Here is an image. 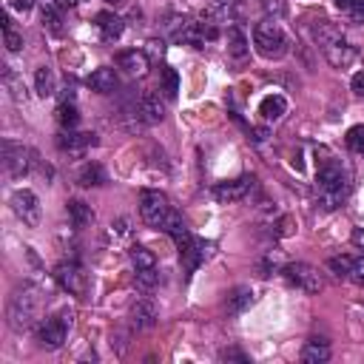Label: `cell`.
Wrapping results in <instances>:
<instances>
[{
  "mask_svg": "<svg viewBox=\"0 0 364 364\" xmlns=\"http://www.w3.org/2000/svg\"><path fill=\"white\" fill-rule=\"evenodd\" d=\"M350 191V174L341 163H324L316 177V205L322 211H336Z\"/></svg>",
  "mask_w": 364,
  "mask_h": 364,
  "instance_id": "obj_1",
  "label": "cell"
},
{
  "mask_svg": "<svg viewBox=\"0 0 364 364\" xmlns=\"http://www.w3.org/2000/svg\"><path fill=\"white\" fill-rule=\"evenodd\" d=\"M40 313H43V290L37 285H23L9 302V327L23 333L37 324Z\"/></svg>",
  "mask_w": 364,
  "mask_h": 364,
  "instance_id": "obj_2",
  "label": "cell"
},
{
  "mask_svg": "<svg viewBox=\"0 0 364 364\" xmlns=\"http://www.w3.org/2000/svg\"><path fill=\"white\" fill-rule=\"evenodd\" d=\"M254 46H257V52L265 60H279V57L288 54L290 43H288V35L279 26V20L276 18H265L262 23L254 26Z\"/></svg>",
  "mask_w": 364,
  "mask_h": 364,
  "instance_id": "obj_3",
  "label": "cell"
},
{
  "mask_svg": "<svg viewBox=\"0 0 364 364\" xmlns=\"http://www.w3.org/2000/svg\"><path fill=\"white\" fill-rule=\"evenodd\" d=\"M71 316H74V313H71L69 307H63L60 313L46 316V319L40 322V327H37V341H40L43 350H60V347H63L66 333H69V327H71Z\"/></svg>",
  "mask_w": 364,
  "mask_h": 364,
  "instance_id": "obj_4",
  "label": "cell"
},
{
  "mask_svg": "<svg viewBox=\"0 0 364 364\" xmlns=\"http://www.w3.org/2000/svg\"><path fill=\"white\" fill-rule=\"evenodd\" d=\"M0 151H4V171H6V177H12V180H23L26 174H29V168H32V151H26L20 143H15V140H4V146H0Z\"/></svg>",
  "mask_w": 364,
  "mask_h": 364,
  "instance_id": "obj_5",
  "label": "cell"
},
{
  "mask_svg": "<svg viewBox=\"0 0 364 364\" xmlns=\"http://www.w3.org/2000/svg\"><path fill=\"white\" fill-rule=\"evenodd\" d=\"M54 279H57V285H60L66 293H71V296H86V293H88V274H86L77 262H60V265L54 268Z\"/></svg>",
  "mask_w": 364,
  "mask_h": 364,
  "instance_id": "obj_6",
  "label": "cell"
},
{
  "mask_svg": "<svg viewBox=\"0 0 364 364\" xmlns=\"http://www.w3.org/2000/svg\"><path fill=\"white\" fill-rule=\"evenodd\" d=\"M140 213H143L146 225L163 228L165 219H168V213H171V205H168L165 194H160V191H143V196H140Z\"/></svg>",
  "mask_w": 364,
  "mask_h": 364,
  "instance_id": "obj_7",
  "label": "cell"
},
{
  "mask_svg": "<svg viewBox=\"0 0 364 364\" xmlns=\"http://www.w3.org/2000/svg\"><path fill=\"white\" fill-rule=\"evenodd\" d=\"M12 211L18 213V219H20L23 225H29V228H37V225H40L43 211H40V199H37L35 191H29V188L15 191V194H12Z\"/></svg>",
  "mask_w": 364,
  "mask_h": 364,
  "instance_id": "obj_8",
  "label": "cell"
},
{
  "mask_svg": "<svg viewBox=\"0 0 364 364\" xmlns=\"http://www.w3.org/2000/svg\"><path fill=\"white\" fill-rule=\"evenodd\" d=\"M282 274L288 276V282H290V285L302 288L305 293H319V290H322V276H319V271H316L313 265L290 262V265H285V268H282Z\"/></svg>",
  "mask_w": 364,
  "mask_h": 364,
  "instance_id": "obj_9",
  "label": "cell"
},
{
  "mask_svg": "<svg viewBox=\"0 0 364 364\" xmlns=\"http://www.w3.org/2000/svg\"><path fill=\"white\" fill-rule=\"evenodd\" d=\"M254 185H257V177H239V180H233V182H219L216 188H213V196H216V202H222V205H230V202H239V199H245L251 191H254Z\"/></svg>",
  "mask_w": 364,
  "mask_h": 364,
  "instance_id": "obj_10",
  "label": "cell"
},
{
  "mask_svg": "<svg viewBox=\"0 0 364 364\" xmlns=\"http://www.w3.org/2000/svg\"><path fill=\"white\" fill-rule=\"evenodd\" d=\"M182 254V265H185V271L188 274H194L199 265H205L208 262V257L213 254V245L211 242H205V239H196V236H191V242L180 251Z\"/></svg>",
  "mask_w": 364,
  "mask_h": 364,
  "instance_id": "obj_11",
  "label": "cell"
},
{
  "mask_svg": "<svg viewBox=\"0 0 364 364\" xmlns=\"http://www.w3.org/2000/svg\"><path fill=\"white\" fill-rule=\"evenodd\" d=\"M134 117L140 119L143 126H157V123H163V119H165V105L160 102L157 94H143L137 108H134Z\"/></svg>",
  "mask_w": 364,
  "mask_h": 364,
  "instance_id": "obj_12",
  "label": "cell"
},
{
  "mask_svg": "<svg viewBox=\"0 0 364 364\" xmlns=\"http://www.w3.org/2000/svg\"><path fill=\"white\" fill-rule=\"evenodd\" d=\"M57 146H60V151H69L71 157H83L88 148H94L97 146V137L94 134H77V131H63L60 137H57Z\"/></svg>",
  "mask_w": 364,
  "mask_h": 364,
  "instance_id": "obj_13",
  "label": "cell"
},
{
  "mask_svg": "<svg viewBox=\"0 0 364 364\" xmlns=\"http://www.w3.org/2000/svg\"><path fill=\"white\" fill-rule=\"evenodd\" d=\"M322 54L327 57V63H330V66H336V69H347V66L356 60V54H358V52H356V46H350V43L341 37V40L330 43L327 49H322Z\"/></svg>",
  "mask_w": 364,
  "mask_h": 364,
  "instance_id": "obj_14",
  "label": "cell"
},
{
  "mask_svg": "<svg viewBox=\"0 0 364 364\" xmlns=\"http://www.w3.org/2000/svg\"><path fill=\"white\" fill-rule=\"evenodd\" d=\"M117 66L123 69L129 77H146L148 74V54L146 52H137V49L123 52V54L117 57Z\"/></svg>",
  "mask_w": 364,
  "mask_h": 364,
  "instance_id": "obj_15",
  "label": "cell"
},
{
  "mask_svg": "<svg viewBox=\"0 0 364 364\" xmlns=\"http://www.w3.org/2000/svg\"><path fill=\"white\" fill-rule=\"evenodd\" d=\"M94 23H97V29H100V37H102L105 43H114V40H119V37H123V32H126V23H123V18H117V15H111V12H100V15L94 18Z\"/></svg>",
  "mask_w": 364,
  "mask_h": 364,
  "instance_id": "obj_16",
  "label": "cell"
},
{
  "mask_svg": "<svg viewBox=\"0 0 364 364\" xmlns=\"http://www.w3.org/2000/svg\"><path fill=\"white\" fill-rule=\"evenodd\" d=\"M157 319H160V310H157V305H154L151 299H140V302L131 307V324H134L137 330L154 327Z\"/></svg>",
  "mask_w": 364,
  "mask_h": 364,
  "instance_id": "obj_17",
  "label": "cell"
},
{
  "mask_svg": "<svg viewBox=\"0 0 364 364\" xmlns=\"http://www.w3.org/2000/svg\"><path fill=\"white\" fill-rule=\"evenodd\" d=\"M66 211H69V219H71V225L77 228V230H83V228H91L94 225V208L88 205V202H83V199H69L66 202Z\"/></svg>",
  "mask_w": 364,
  "mask_h": 364,
  "instance_id": "obj_18",
  "label": "cell"
},
{
  "mask_svg": "<svg viewBox=\"0 0 364 364\" xmlns=\"http://www.w3.org/2000/svg\"><path fill=\"white\" fill-rule=\"evenodd\" d=\"M254 299H257V293H254V288H248V285H242V288H233L230 290V296H228V313L230 316H239V313H245L251 305H254Z\"/></svg>",
  "mask_w": 364,
  "mask_h": 364,
  "instance_id": "obj_19",
  "label": "cell"
},
{
  "mask_svg": "<svg viewBox=\"0 0 364 364\" xmlns=\"http://www.w3.org/2000/svg\"><path fill=\"white\" fill-rule=\"evenodd\" d=\"M225 43H228V54L230 57H236V60H242V57H245L248 54V35L245 32H242V26H228V32H225Z\"/></svg>",
  "mask_w": 364,
  "mask_h": 364,
  "instance_id": "obj_20",
  "label": "cell"
},
{
  "mask_svg": "<svg viewBox=\"0 0 364 364\" xmlns=\"http://www.w3.org/2000/svg\"><path fill=\"white\" fill-rule=\"evenodd\" d=\"M288 111V100L282 94H268L262 102H259V114L265 123H276V119H282Z\"/></svg>",
  "mask_w": 364,
  "mask_h": 364,
  "instance_id": "obj_21",
  "label": "cell"
},
{
  "mask_svg": "<svg viewBox=\"0 0 364 364\" xmlns=\"http://www.w3.org/2000/svg\"><path fill=\"white\" fill-rule=\"evenodd\" d=\"M163 230L177 242V248H180V251H182V248L188 245V242H191V230L185 228V222H182V216H180L177 211H171V213H168V219H165Z\"/></svg>",
  "mask_w": 364,
  "mask_h": 364,
  "instance_id": "obj_22",
  "label": "cell"
},
{
  "mask_svg": "<svg viewBox=\"0 0 364 364\" xmlns=\"http://www.w3.org/2000/svg\"><path fill=\"white\" fill-rule=\"evenodd\" d=\"M88 86L97 91V94H114L119 80H117V71L114 69H97L88 74Z\"/></svg>",
  "mask_w": 364,
  "mask_h": 364,
  "instance_id": "obj_23",
  "label": "cell"
},
{
  "mask_svg": "<svg viewBox=\"0 0 364 364\" xmlns=\"http://www.w3.org/2000/svg\"><path fill=\"white\" fill-rule=\"evenodd\" d=\"M299 358H302L305 364H324V361L330 358V344H327L324 339H307Z\"/></svg>",
  "mask_w": 364,
  "mask_h": 364,
  "instance_id": "obj_24",
  "label": "cell"
},
{
  "mask_svg": "<svg viewBox=\"0 0 364 364\" xmlns=\"http://www.w3.org/2000/svg\"><path fill=\"white\" fill-rule=\"evenodd\" d=\"M313 37H316V43H319L322 49H327L330 43L341 40V37H344V32H341L336 23H330V20H316V26H313Z\"/></svg>",
  "mask_w": 364,
  "mask_h": 364,
  "instance_id": "obj_25",
  "label": "cell"
},
{
  "mask_svg": "<svg viewBox=\"0 0 364 364\" xmlns=\"http://www.w3.org/2000/svg\"><path fill=\"white\" fill-rule=\"evenodd\" d=\"M4 88L9 91V97H12L15 102H26V86H23V80L15 74L12 66L4 69Z\"/></svg>",
  "mask_w": 364,
  "mask_h": 364,
  "instance_id": "obj_26",
  "label": "cell"
},
{
  "mask_svg": "<svg viewBox=\"0 0 364 364\" xmlns=\"http://www.w3.org/2000/svg\"><path fill=\"white\" fill-rule=\"evenodd\" d=\"M188 23H191V18H185V15H168V18H165V23H163V29H165L168 40H174V43H182Z\"/></svg>",
  "mask_w": 364,
  "mask_h": 364,
  "instance_id": "obj_27",
  "label": "cell"
},
{
  "mask_svg": "<svg viewBox=\"0 0 364 364\" xmlns=\"http://www.w3.org/2000/svg\"><path fill=\"white\" fill-rule=\"evenodd\" d=\"M77 182H80L83 188H100V185H105L108 180H105V171H102L97 163H88V165L77 174Z\"/></svg>",
  "mask_w": 364,
  "mask_h": 364,
  "instance_id": "obj_28",
  "label": "cell"
},
{
  "mask_svg": "<svg viewBox=\"0 0 364 364\" xmlns=\"http://www.w3.org/2000/svg\"><path fill=\"white\" fill-rule=\"evenodd\" d=\"M43 26L52 32V35H63V9L43 0Z\"/></svg>",
  "mask_w": 364,
  "mask_h": 364,
  "instance_id": "obj_29",
  "label": "cell"
},
{
  "mask_svg": "<svg viewBox=\"0 0 364 364\" xmlns=\"http://www.w3.org/2000/svg\"><path fill=\"white\" fill-rule=\"evenodd\" d=\"M35 91H37L40 97H54L57 86H54V74H52L49 66H40V69L35 71Z\"/></svg>",
  "mask_w": 364,
  "mask_h": 364,
  "instance_id": "obj_30",
  "label": "cell"
},
{
  "mask_svg": "<svg viewBox=\"0 0 364 364\" xmlns=\"http://www.w3.org/2000/svg\"><path fill=\"white\" fill-rule=\"evenodd\" d=\"M57 123L63 126V131H74L77 129L80 114H77V105L74 102H60L57 105Z\"/></svg>",
  "mask_w": 364,
  "mask_h": 364,
  "instance_id": "obj_31",
  "label": "cell"
},
{
  "mask_svg": "<svg viewBox=\"0 0 364 364\" xmlns=\"http://www.w3.org/2000/svg\"><path fill=\"white\" fill-rule=\"evenodd\" d=\"M131 262H134V268H137V271L157 268V257H154L148 248H143V245H134V248H131Z\"/></svg>",
  "mask_w": 364,
  "mask_h": 364,
  "instance_id": "obj_32",
  "label": "cell"
},
{
  "mask_svg": "<svg viewBox=\"0 0 364 364\" xmlns=\"http://www.w3.org/2000/svg\"><path fill=\"white\" fill-rule=\"evenodd\" d=\"M327 268L336 276H353V257H330L327 259Z\"/></svg>",
  "mask_w": 364,
  "mask_h": 364,
  "instance_id": "obj_33",
  "label": "cell"
},
{
  "mask_svg": "<svg viewBox=\"0 0 364 364\" xmlns=\"http://www.w3.org/2000/svg\"><path fill=\"white\" fill-rule=\"evenodd\" d=\"M4 37H6V49L9 52H20L23 49V37L12 29V18H4Z\"/></svg>",
  "mask_w": 364,
  "mask_h": 364,
  "instance_id": "obj_34",
  "label": "cell"
},
{
  "mask_svg": "<svg viewBox=\"0 0 364 364\" xmlns=\"http://www.w3.org/2000/svg\"><path fill=\"white\" fill-rule=\"evenodd\" d=\"M344 140H347V148H350V151L364 154V126H353Z\"/></svg>",
  "mask_w": 364,
  "mask_h": 364,
  "instance_id": "obj_35",
  "label": "cell"
},
{
  "mask_svg": "<svg viewBox=\"0 0 364 364\" xmlns=\"http://www.w3.org/2000/svg\"><path fill=\"white\" fill-rule=\"evenodd\" d=\"M137 285H140L143 290H154V288L160 285V274H157V268H146V271H137Z\"/></svg>",
  "mask_w": 364,
  "mask_h": 364,
  "instance_id": "obj_36",
  "label": "cell"
},
{
  "mask_svg": "<svg viewBox=\"0 0 364 364\" xmlns=\"http://www.w3.org/2000/svg\"><path fill=\"white\" fill-rule=\"evenodd\" d=\"M163 91H165V97H177V91H180V74L174 69H165L163 71Z\"/></svg>",
  "mask_w": 364,
  "mask_h": 364,
  "instance_id": "obj_37",
  "label": "cell"
},
{
  "mask_svg": "<svg viewBox=\"0 0 364 364\" xmlns=\"http://www.w3.org/2000/svg\"><path fill=\"white\" fill-rule=\"evenodd\" d=\"M279 265H282V257H279V251H271V254L265 257V262H262V274H265V276H271L274 271H279Z\"/></svg>",
  "mask_w": 364,
  "mask_h": 364,
  "instance_id": "obj_38",
  "label": "cell"
},
{
  "mask_svg": "<svg viewBox=\"0 0 364 364\" xmlns=\"http://www.w3.org/2000/svg\"><path fill=\"white\" fill-rule=\"evenodd\" d=\"M274 228H276V230H274V236H290V233L296 230V222H293L290 216H282V219H279Z\"/></svg>",
  "mask_w": 364,
  "mask_h": 364,
  "instance_id": "obj_39",
  "label": "cell"
},
{
  "mask_svg": "<svg viewBox=\"0 0 364 364\" xmlns=\"http://www.w3.org/2000/svg\"><path fill=\"white\" fill-rule=\"evenodd\" d=\"M262 6H265V12H268V18H271V15H274V18L285 15V0H262Z\"/></svg>",
  "mask_w": 364,
  "mask_h": 364,
  "instance_id": "obj_40",
  "label": "cell"
},
{
  "mask_svg": "<svg viewBox=\"0 0 364 364\" xmlns=\"http://www.w3.org/2000/svg\"><path fill=\"white\" fill-rule=\"evenodd\" d=\"M219 358H222V361H242V364H248V356L239 353V350H222Z\"/></svg>",
  "mask_w": 364,
  "mask_h": 364,
  "instance_id": "obj_41",
  "label": "cell"
},
{
  "mask_svg": "<svg viewBox=\"0 0 364 364\" xmlns=\"http://www.w3.org/2000/svg\"><path fill=\"white\" fill-rule=\"evenodd\" d=\"M350 18L356 23H364V0H353V6H350Z\"/></svg>",
  "mask_w": 364,
  "mask_h": 364,
  "instance_id": "obj_42",
  "label": "cell"
},
{
  "mask_svg": "<svg viewBox=\"0 0 364 364\" xmlns=\"http://www.w3.org/2000/svg\"><path fill=\"white\" fill-rule=\"evenodd\" d=\"M146 46H148V54L151 57H163V52H165V43L163 40H148Z\"/></svg>",
  "mask_w": 364,
  "mask_h": 364,
  "instance_id": "obj_43",
  "label": "cell"
},
{
  "mask_svg": "<svg viewBox=\"0 0 364 364\" xmlns=\"http://www.w3.org/2000/svg\"><path fill=\"white\" fill-rule=\"evenodd\" d=\"M353 276L364 282V257H356V259H353Z\"/></svg>",
  "mask_w": 364,
  "mask_h": 364,
  "instance_id": "obj_44",
  "label": "cell"
},
{
  "mask_svg": "<svg viewBox=\"0 0 364 364\" xmlns=\"http://www.w3.org/2000/svg\"><path fill=\"white\" fill-rule=\"evenodd\" d=\"M353 91H356V94H361V97H364V71H358V74H356V77H353Z\"/></svg>",
  "mask_w": 364,
  "mask_h": 364,
  "instance_id": "obj_45",
  "label": "cell"
},
{
  "mask_svg": "<svg viewBox=\"0 0 364 364\" xmlns=\"http://www.w3.org/2000/svg\"><path fill=\"white\" fill-rule=\"evenodd\" d=\"M353 245L364 251V228H356V230H353Z\"/></svg>",
  "mask_w": 364,
  "mask_h": 364,
  "instance_id": "obj_46",
  "label": "cell"
},
{
  "mask_svg": "<svg viewBox=\"0 0 364 364\" xmlns=\"http://www.w3.org/2000/svg\"><path fill=\"white\" fill-rule=\"evenodd\" d=\"M12 9L15 12H29L32 9V0H12Z\"/></svg>",
  "mask_w": 364,
  "mask_h": 364,
  "instance_id": "obj_47",
  "label": "cell"
},
{
  "mask_svg": "<svg viewBox=\"0 0 364 364\" xmlns=\"http://www.w3.org/2000/svg\"><path fill=\"white\" fill-rule=\"evenodd\" d=\"M251 134H254V143H265L268 140V129H251Z\"/></svg>",
  "mask_w": 364,
  "mask_h": 364,
  "instance_id": "obj_48",
  "label": "cell"
},
{
  "mask_svg": "<svg viewBox=\"0 0 364 364\" xmlns=\"http://www.w3.org/2000/svg\"><path fill=\"white\" fill-rule=\"evenodd\" d=\"M60 102H74V88H63V94H60Z\"/></svg>",
  "mask_w": 364,
  "mask_h": 364,
  "instance_id": "obj_49",
  "label": "cell"
},
{
  "mask_svg": "<svg viewBox=\"0 0 364 364\" xmlns=\"http://www.w3.org/2000/svg\"><path fill=\"white\" fill-rule=\"evenodd\" d=\"M333 4L341 9V12H350V6H353V0H333Z\"/></svg>",
  "mask_w": 364,
  "mask_h": 364,
  "instance_id": "obj_50",
  "label": "cell"
},
{
  "mask_svg": "<svg viewBox=\"0 0 364 364\" xmlns=\"http://www.w3.org/2000/svg\"><path fill=\"white\" fill-rule=\"evenodd\" d=\"M105 4H119V0H105Z\"/></svg>",
  "mask_w": 364,
  "mask_h": 364,
  "instance_id": "obj_51",
  "label": "cell"
}]
</instances>
